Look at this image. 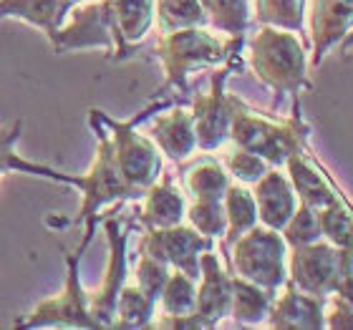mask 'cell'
<instances>
[{"mask_svg": "<svg viewBox=\"0 0 353 330\" xmlns=\"http://www.w3.org/2000/svg\"><path fill=\"white\" fill-rule=\"evenodd\" d=\"M288 247H298V245H310L323 240V229H321V214L305 202H298V209L290 217L285 227H283Z\"/></svg>", "mask_w": 353, "mask_h": 330, "instance_id": "25", "label": "cell"}, {"mask_svg": "<svg viewBox=\"0 0 353 330\" xmlns=\"http://www.w3.org/2000/svg\"><path fill=\"white\" fill-rule=\"evenodd\" d=\"M152 136L170 159H184L197 147L194 121L190 111L184 109H174L157 118V124L152 126Z\"/></svg>", "mask_w": 353, "mask_h": 330, "instance_id": "15", "label": "cell"}, {"mask_svg": "<svg viewBox=\"0 0 353 330\" xmlns=\"http://www.w3.org/2000/svg\"><path fill=\"white\" fill-rule=\"evenodd\" d=\"M152 310H154V300L149 298L147 293H141L139 287H121L117 300V316L121 328H139V325H147L149 318H152Z\"/></svg>", "mask_w": 353, "mask_h": 330, "instance_id": "26", "label": "cell"}, {"mask_svg": "<svg viewBox=\"0 0 353 330\" xmlns=\"http://www.w3.org/2000/svg\"><path fill=\"white\" fill-rule=\"evenodd\" d=\"M18 129H21V124H15L10 132H0V174L6 172L8 167H23V169H33L28 167V164H23V162H15L13 154H10V144H13V139L18 136Z\"/></svg>", "mask_w": 353, "mask_h": 330, "instance_id": "30", "label": "cell"}, {"mask_svg": "<svg viewBox=\"0 0 353 330\" xmlns=\"http://www.w3.org/2000/svg\"><path fill=\"white\" fill-rule=\"evenodd\" d=\"M288 280L310 295H353V262L346 252L328 240L290 247Z\"/></svg>", "mask_w": 353, "mask_h": 330, "instance_id": "3", "label": "cell"}, {"mask_svg": "<svg viewBox=\"0 0 353 330\" xmlns=\"http://www.w3.org/2000/svg\"><path fill=\"white\" fill-rule=\"evenodd\" d=\"M325 308L328 298L305 293L288 280L283 295L272 302L268 325L280 330H321L325 328Z\"/></svg>", "mask_w": 353, "mask_h": 330, "instance_id": "11", "label": "cell"}, {"mask_svg": "<svg viewBox=\"0 0 353 330\" xmlns=\"http://www.w3.org/2000/svg\"><path fill=\"white\" fill-rule=\"evenodd\" d=\"M308 0H255V18L263 25L305 33Z\"/></svg>", "mask_w": 353, "mask_h": 330, "instance_id": "20", "label": "cell"}, {"mask_svg": "<svg viewBox=\"0 0 353 330\" xmlns=\"http://www.w3.org/2000/svg\"><path fill=\"white\" fill-rule=\"evenodd\" d=\"M184 187L194 199H225L230 179L217 159H199L194 167L187 169Z\"/></svg>", "mask_w": 353, "mask_h": 330, "instance_id": "19", "label": "cell"}, {"mask_svg": "<svg viewBox=\"0 0 353 330\" xmlns=\"http://www.w3.org/2000/svg\"><path fill=\"white\" fill-rule=\"evenodd\" d=\"M308 134L310 129L301 114V99H293V116L285 121L263 116L240 101L230 126V139L240 149L260 154L270 167H283L295 152H301L308 144Z\"/></svg>", "mask_w": 353, "mask_h": 330, "instance_id": "2", "label": "cell"}, {"mask_svg": "<svg viewBox=\"0 0 353 330\" xmlns=\"http://www.w3.org/2000/svg\"><path fill=\"white\" fill-rule=\"evenodd\" d=\"M240 66V51L232 53L222 71H217L212 79V86L207 94H199L192 106V121L197 134L199 149H217L225 139H230V126L237 114L240 99L225 94V79Z\"/></svg>", "mask_w": 353, "mask_h": 330, "instance_id": "6", "label": "cell"}, {"mask_svg": "<svg viewBox=\"0 0 353 330\" xmlns=\"http://www.w3.org/2000/svg\"><path fill=\"white\" fill-rule=\"evenodd\" d=\"M197 305V290H194V280L184 275L182 270L170 272V280L162 290V308L167 316H192Z\"/></svg>", "mask_w": 353, "mask_h": 330, "instance_id": "23", "label": "cell"}, {"mask_svg": "<svg viewBox=\"0 0 353 330\" xmlns=\"http://www.w3.org/2000/svg\"><path fill=\"white\" fill-rule=\"evenodd\" d=\"M250 66L260 81L275 94V103L283 99H298L301 91L313 88L308 79L305 45L295 30L263 25L250 41Z\"/></svg>", "mask_w": 353, "mask_h": 330, "instance_id": "1", "label": "cell"}, {"mask_svg": "<svg viewBox=\"0 0 353 330\" xmlns=\"http://www.w3.org/2000/svg\"><path fill=\"white\" fill-rule=\"evenodd\" d=\"M199 290H197V305H194V318L199 328H212L230 316L232 310V275L222 270L220 260L212 255V249H207L199 260Z\"/></svg>", "mask_w": 353, "mask_h": 330, "instance_id": "10", "label": "cell"}, {"mask_svg": "<svg viewBox=\"0 0 353 330\" xmlns=\"http://www.w3.org/2000/svg\"><path fill=\"white\" fill-rule=\"evenodd\" d=\"M235 275L250 280L255 285L278 293L288 282V243L280 229L255 227L235 240L232 249Z\"/></svg>", "mask_w": 353, "mask_h": 330, "instance_id": "5", "label": "cell"}, {"mask_svg": "<svg viewBox=\"0 0 353 330\" xmlns=\"http://www.w3.org/2000/svg\"><path fill=\"white\" fill-rule=\"evenodd\" d=\"M255 205H258V217L265 227L280 229L285 227L290 217L298 209V194L293 184L283 172L268 169L258 182H255Z\"/></svg>", "mask_w": 353, "mask_h": 330, "instance_id": "13", "label": "cell"}, {"mask_svg": "<svg viewBox=\"0 0 353 330\" xmlns=\"http://www.w3.org/2000/svg\"><path fill=\"white\" fill-rule=\"evenodd\" d=\"M308 45L310 66L318 68L321 61L333 51L353 30V0H310Z\"/></svg>", "mask_w": 353, "mask_h": 330, "instance_id": "9", "label": "cell"}, {"mask_svg": "<svg viewBox=\"0 0 353 330\" xmlns=\"http://www.w3.org/2000/svg\"><path fill=\"white\" fill-rule=\"evenodd\" d=\"M101 116V114H99ZM101 121L111 129L114 134V152H117V164L121 169V174L134 189L144 192L149 184L157 182V174H159V156H157V149L152 147V141L139 136L134 132V121L129 124H119V121H111V118L101 116Z\"/></svg>", "mask_w": 353, "mask_h": 330, "instance_id": "8", "label": "cell"}, {"mask_svg": "<svg viewBox=\"0 0 353 330\" xmlns=\"http://www.w3.org/2000/svg\"><path fill=\"white\" fill-rule=\"evenodd\" d=\"M192 227L205 237H220L228 232V214L225 199H194L187 209Z\"/></svg>", "mask_w": 353, "mask_h": 330, "instance_id": "24", "label": "cell"}, {"mask_svg": "<svg viewBox=\"0 0 353 330\" xmlns=\"http://www.w3.org/2000/svg\"><path fill=\"white\" fill-rule=\"evenodd\" d=\"M157 18L162 33L205 25L207 13L199 0H157Z\"/></svg>", "mask_w": 353, "mask_h": 330, "instance_id": "22", "label": "cell"}, {"mask_svg": "<svg viewBox=\"0 0 353 330\" xmlns=\"http://www.w3.org/2000/svg\"><path fill=\"white\" fill-rule=\"evenodd\" d=\"M106 232H109V243H111V262H109V270H106L103 287L88 302V310H91V318L96 320V325H114L117 300L121 287H124V272H126V262H124L126 235L119 229L117 220L106 222Z\"/></svg>", "mask_w": 353, "mask_h": 330, "instance_id": "14", "label": "cell"}, {"mask_svg": "<svg viewBox=\"0 0 353 330\" xmlns=\"http://www.w3.org/2000/svg\"><path fill=\"white\" fill-rule=\"evenodd\" d=\"M275 302V293L255 285L250 280L232 275V310L230 316L243 325H258L270 316V308Z\"/></svg>", "mask_w": 353, "mask_h": 330, "instance_id": "17", "label": "cell"}, {"mask_svg": "<svg viewBox=\"0 0 353 330\" xmlns=\"http://www.w3.org/2000/svg\"><path fill=\"white\" fill-rule=\"evenodd\" d=\"M225 169H228L230 174L235 176L237 182L255 184L260 176H263L265 172L270 169V164L265 162L260 154H255V152H248V149L237 147L232 154L225 156Z\"/></svg>", "mask_w": 353, "mask_h": 330, "instance_id": "28", "label": "cell"}, {"mask_svg": "<svg viewBox=\"0 0 353 330\" xmlns=\"http://www.w3.org/2000/svg\"><path fill=\"white\" fill-rule=\"evenodd\" d=\"M240 48H243V36H235L230 41V38L207 33L199 25L164 33L157 43V53H159L164 71H167V83L179 86L182 91L187 88V83H184L187 74L228 61Z\"/></svg>", "mask_w": 353, "mask_h": 330, "instance_id": "4", "label": "cell"}, {"mask_svg": "<svg viewBox=\"0 0 353 330\" xmlns=\"http://www.w3.org/2000/svg\"><path fill=\"white\" fill-rule=\"evenodd\" d=\"M167 280H170V265L147 255V252H141L139 265H137V285H139L141 293H147L152 300L162 298Z\"/></svg>", "mask_w": 353, "mask_h": 330, "instance_id": "27", "label": "cell"}, {"mask_svg": "<svg viewBox=\"0 0 353 330\" xmlns=\"http://www.w3.org/2000/svg\"><path fill=\"white\" fill-rule=\"evenodd\" d=\"M207 249H212V237H205L194 227H149L141 240V252L172 265L174 270H182L192 280L199 278V260Z\"/></svg>", "mask_w": 353, "mask_h": 330, "instance_id": "7", "label": "cell"}, {"mask_svg": "<svg viewBox=\"0 0 353 330\" xmlns=\"http://www.w3.org/2000/svg\"><path fill=\"white\" fill-rule=\"evenodd\" d=\"M184 217V199L172 184V176L147 187V205L141 212V222L147 227H172Z\"/></svg>", "mask_w": 353, "mask_h": 330, "instance_id": "16", "label": "cell"}, {"mask_svg": "<svg viewBox=\"0 0 353 330\" xmlns=\"http://www.w3.org/2000/svg\"><path fill=\"white\" fill-rule=\"evenodd\" d=\"M207 21L230 36H245L250 25V0H199Z\"/></svg>", "mask_w": 353, "mask_h": 330, "instance_id": "21", "label": "cell"}, {"mask_svg": "<svg viewBox=\"0 0 353 330\" xmlns=\"http://www.w3.org/2000/svg\"><path fill=\"white\" fill-rule=\"evenodd\" d=\"M225 214H228V232H225V243L235 245L237 237H243L248 229L258 225V205H255V194L230 184L225 192Z\"/></svg>", "mask_w": 353, "mask_h": 330, "instance_id": "18", "label": "cell"}, {"mask_svg": "<svg viewBox=\"0 0 353 330\" xmlns=\"http://www.w3.org/2000/svg\"><path fill=\"white\" fill-rule=\"evenodd\" d=\"M325 328L333 330H351L353 328V295H333L328 298V308H325Z\"/></svg>", "mask_w": 353, "mask_h": 330, "instance_id": "29", "label": "cell"}, {"mask_svg": "<svg viewBox=\"0 0 353 330\" xmlns=\"http://www.w3.org/2000/svg\"><path fill=\"white\" fill-rule=\"evenodd\" d=\"M288 179L293 184L298 202H305L313 209H323L339 197L341 187L333 182V176L325 172V167L313 156V149L305 144L301 152H295L285 162Z\"/></svg>", "mask_w": 353, "mask_h": 330, "instance_id": "12", "label": "cell"}]
</instances>
